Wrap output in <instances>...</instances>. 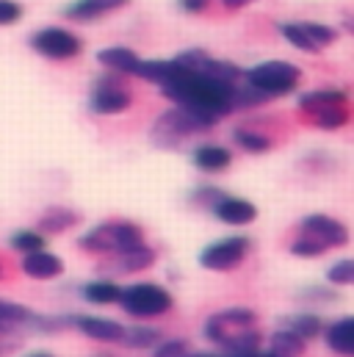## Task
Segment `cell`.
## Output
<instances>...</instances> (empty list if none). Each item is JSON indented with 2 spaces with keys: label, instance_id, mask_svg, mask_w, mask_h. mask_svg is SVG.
I'll list each match as a JSON object with an SVG mask.
<instances>
[{
  "label": "cell",
  "instance_id": "obj_1",
  "mask_svg": "<svg viewBox=\"0 0 354 357\" xmlns=\"http://www.w3.org/2000/svg\"><path fill=\"white\" fill-rule=\"evenodd\" d=\"M236 89H238V84L188 70L177 59H172V70L161 81V91L175 105H183V108H188V111H194L210 122L236 111Z\"/></svg>",
  "mask_w": 354,
  "mask_h": 357
},
{
  "label": "cell",
  "instance_id": "obj_2",
  "mask_svg": "<svg viewBox=\"0 0 354 357\" xmlns=\"http://www.w3.org/2000/svg\"><path fill=\"white\" fill-rule=\"evenodd\" d=\"M205 338L224 352H255L261 349L258 316L249 307H227L208 319Z\"/></svg>",
  "mask_w": 354,
  "mask_h": 357
},
{
  "label": "cell",
  "instance_id": "obj_3",
  "mask_svg": "<svg viewBox=\"0 0 354 357\" xmlns=\"http://www.w3.org/2000/svg\"><path fill=\"white\" fill-rule=\"evenodd\" d=\"M141 244H144V233L133 222H102L81 238V247L97 255H122Z\"/></svg>",
  "mask_w": 354,
  "mask_h": 357
},
{
  "label": "cell",
  "instance_id": "obj_4",
  "mask_svg": "<svg viewBox=\"0 0 354 357\" xmlns=\"http://www.w3.org/2000/svg\"><path fill=\"white\" fill-rule=\"evenodd\" d=\"M299 108L324 130H338L349 119L346 94L338 89H316L299 97Z\"/></svg>",
  "mask_w": 354,
  "mask_h": 357
},
{
  "label": "cell",
  "instance_id": "obj_5",
  "mask_svg": "<svg viewBox=\"0 0 354 357\" xmlns=\"http://www.w3.org/2000/svg\"><path fill=\"white\" fill-rule=\"evenodd\" d=\"M119 305L133 319H155L172 310V294L155 282H136L130 288H122Z\"/></svg>",
  "mask_w": 354,
  "mask_h": 357
},
{
  "label": "cell",
  "instance_id": "obj_6",
  "mask_svg": "<svg viewBox=\"0 0 354 357\" xmlns=\"http://www.w3.org/2000/svg\"><path fill=\"white\" fill-rule=\"evenodd\" d=\"M216 122L183 108V105H175L172 111H167L155 125H153V142L161 144V147H175L177 142L194 136V133H202V130H210Z\"/></svg>",
  "mask_w": 354,
  "mask_h": 357
},
{
  "label": "cell",
  "instance_id": "obj_7",
  "mask_svg": "<svg viewBox=\"0 0 354 357\" xmlns=\"http://www.w3.org/2000/svg\"><path fill=\"white\" fill-rule=\"evenodd\" d=\"M244 78H247V86L261 91L263 97H279L299 86L302 70L291 61H266V64L252 67Z\"/></svg>",
  "mask_w": 354,
  "mask_h": 357
},
{
  "label": "cell",
  "instance_id": "obj_8",
  "mask_svg": "<svg viewBox=\"0 0 354 357\" xmlns=\"http://www.w3.org/2000/svg\"><path fill=\"white\" fill-rule=\"evenodd\" d=\"M31 47H33L39 56H45V59L70 61V59H75V56L84 50V42H81L72 31L50 25V28H42V31H36V33L31 36Z\"/></svg>",
  "mask_w": 354,
  "mask_h": 357
},
{
  "label": "cell",
  "instance_id": "obj_9",
  "mask_svg": "<svg viewBox=\"0 0 354 357\" xmlns=\"http://www.w3.org/2000/svg\"><path fill=\"white\" fill-rule=\"evenodd\" d=\"M249 255V238L244 236H230L222 241H213L210 247L202 250L199 264L210 271H230Z\"/></svg>",
  "mask_w": 354,
  "mask_h": 357
},
{
  "label": "cell",
  "instance_id": "obj_10",
  "mask_svg": "<svg viewBox=\"0 0 354 357\" xmlns=\"http://www.w3.org/2000/svg\"><path fill=\"white\" fill-rule=\"evenodd\" d=\"M299 236L310 238L313 244H318L324 252L327 250H335V247H344L349 241V230L332 219V216H324V213H313V216H305L302 225H299Z\"/></svg>",
  "mask_w": 354,
  "mask_h": 357
},
{
  "label": "cell",
  "instance_id": "obj_11",
  "mask_svg": "<svg viewBox=\"0 0 354 357\" xmlns=\"http://www.w3.org/2000/svg\"><path fill=\"white\" fill-rule=\"evenodd\" d=\"M130 102H133L130 91L125 89L122 84H116L114 78H102L94 86L91 100H88V105H91L94 114H122V111L130 108Z\"/></svg>",
  "mask_w": 354,
  "mask_h": 357
},
{
  "label": "cell",
  "instance_id": "obj_12",
  "mask_svg": "<svg viewBox=\"0 0 354 357\" xmlns=\"http://www.w3.org/2000/svg\"><path fill=\"white\" fill-rule=\"evenodd\" d=\"M210 208H213V216L219 222H224V225H249V222L258 219V208L249 199H241V197L219 194V199Z\"/></svg>",
  "mask_w": 354,
  "mask_h": 357
},
{
  "label": "cell",
  "instance_id": "obj_13",
  "mask_svg": "<svg viewBox=\"0 0 354 357\" xmlns=\"http://www.w3.org/2000/svg\"><path fill=\"white\" fill-rule=\"evenodd\" d=\"M75 327L84 335L94 338V341H102V344H119L122 335H125V327L122 324H116L111 319H97V316H81V319H75Z\"/></svg>",
  "mask_w": 354,
  "mask_h": 357
},
{
  "label": "cell",
  "instance_id": "obj_14",
  "mask_svg": "<svg viewBox=\"0 0 354 357\" xmlns=\"http://www.w3.org/2000/svg\"><path fill=\"white\" fill-rule=\"evenodd\" d=\"M22 271L33 280H53L64 271V261L53 252H45V250H36V252H28L22 258Z\"/></svg>",
  "mask_w": 354,
  "mask_h": 357
},
{
  "label": "cell",
  "instance_id": "obj_15",
  "mask_svg": "<svg viewBox=\"0 0 354 357\" xmlns=\"http://www.w3.org/2000/svg\"><path fill=\"white\" fill-rule=\"evenodd\" d=\"M130 0H75L67 6V17L75 20V22H91V20H100L122 6H128Z\"/></svg>",
  "mask_w": 354,
  "mask_h": 357
},
{
  "label": "cell",
  "instance_id": "obj_16",
  "mask_svg": "<svg viewBox=\"0 0 354 357\" xmlns=\"http://www.w3.org/2000/svg\"><path fill=\"white\" fill-rule=\"evenodd\" d=\"M324 341H327V347H330L335 355L354 357V316L330 324V327L324 330Z\"/></svg>",
  "mask_w": 354,
  "mask_h": 357
},
{
  "label": "cell",
  "instance_id": "obj_17",
  "mask_svg": "<svg viewBox=\"0 0 354 357\" xmlns=\"http://www.w3.org/2000/svg\"><path fill=\"white\" fill-rule=\"evenodd\" d=\"M97 61H100L102 67H108L111 73L133 75L136 67H139V61H141V56H136V53L128 50V47H105V50L97 53Z\"/></svg>",
  "mask_w": 354,
  "mask_h": 357
},
{
  "label": "cell",
  "instance_id": "obj_18",
  "mask_svg": "<svg viewBox=\"0 0 354 357\" xmlns=\"http://www.w3.org/2000/svg\"><path fill=\"white\" fill-rule=\"evenodd\" d=\"M230 161H233L230 150L227 147H219V144H205V147H199L194 153V164L202 172H222V169L230 167Z\"/></svg>",
  "mask_w": 354,
  "mask_h": 357
},
{
  "label": "cell",
  "instance_id": "obj_19",
  "mask_svg": "<svg viewBox=\"0 0 354 357\" xmlns=\"http://www.w3.org/2000/svg\"><path fill=\"white\" fill-rule=\"evenodd\" d=\"M114 258H116V268L119 271H141V268H150L155 264V252L147 244L133 247V250H128L122 255H114Z\"/></svg>",
  "mask_w": 354,
  "mask_h": 357
},
{
  "label": "cell",
  "instance_id": "obj_20",
  "mask_svg": "<svg viewBox=\"0 0 354 357\" xmlns=\"http://www.w3.org/2000/svg\"><path fill=\"white\" fill-rule=\"evenodd\" d=\"M305 347H307V341L299 338L293 330H279V333L271 335V352L282 357H302Z\"/></svg>",
  "mask_w": 354,
  "mask_h": 357
},
{
  "label": "cell",
  "instance_id": "obj_21",
  "mask_svg": "<svg viewBox=\"0 0 354 357\" xmlns=\"http://www.w3.org/2000/svg\"><path fill=\"white\" fill-rule=\"evenodd\" d=\"M72 225H78V213L70 211V208H50L39 219V230H45V233H64Z\"/></svg>",
  "mask_w": 354,
  "mask_h": 357
},
{
  "label": "cell",
  "instance_id": "obj_22",
  "mask_svg": "<svg viewBox=\"0 0 354 357\" xmlns=\"http://www.w3.org/2000/svg\"><path fill=\"white\" fill-rule=\"evenodd\" d=\"M119 294L122 288L111 280H97V282H88L84 288V296H86L91 305H111V302H119Z\"/></svg>",
  "mask_w": 354,
  "mask_h": 357
},
{
  "label": "cell",
  "instance_id": "obj_23",
  "mask_svg": "<svg viewBox=\"0 0 354 357\" xmlns=\"http://www.w3.org/2000/svg\"><path fill=\"white\" fill-rule=\"evenodd\" d=\"M158 341H161L158 330H153V327H133V330H125L119 344H125L130 349H153Z\"/></svg>",
  "mask_w": 354,
  "mask_h": 357
},
{
  "label": "cell",
  "instance_id": "obj_24",
  "mask_svg": "<svg viewBox=\"0 0 354 357\" xmlns=\"http://www.w3.org/2000/svg\"><path fill=\"white\" fill-rule=\"evenodd\" d=\"M279 33L285 36V42H288V45H293V47H296V50H302V53H321V50L310 42V36L305 33L302 22H282V25H279Z\"/></svg>",
  "mask_w": 354,
  "mask_h": 357
},
{
  "label": "cell",
  "instance_id": "obj_25",
  "mask_svg": "<svg viewBox=\"0 0 354 357\" xmlns=\"http://www.w3.org/2000/svg\"><path fill=\"white\" fill-rule=\"evenodd\" d=\"M302 28H305V33L310 36V42H313L318 50L330 47V45L338 39V31L330 28V25H321V22H302Z\"/></svg>",
  "mask_w": 354,
  "mask_h": 357
},
{
  "label": "cell",
  "instance_id": "obj_26",
  "mask_svg": "<svg viewBox=\"0 0 354 357\" xmlns=\"http://www.w3.org/2000/svg\"><path fill=\"white\" fill-rule=\"evenodd\" d=\"M288 330H293L299 338H305V341H313L318 333H321V319L318 316H296L291 324H288Z\"/></svg>",
  "mask_w": 354,
  "mask_h": 357
},
{
  "label": "cell",
  "instance_id": "obj_27",
  "mask_svg": "<svg viewBox=\"0 0 354 357\" xmlns=\"http://www.w3.org/2000/svg\"><path fill=\"white\" fill-rule=\"evenodd\" d=\"M11 247L20 250L22 255H28V252L45 250V238H42L39 233H33V230H20V233L11 236Z\"/></svg>",
  "mask_w": 354,
  "mask_h": 357
},
{
  "label": "cell",
  "instance_id": "obj_28",
  "mask_svg": "<svg viewBox=\"0 0 354 357\" xmlns=\"http://www.w3.org/2000/svg\"><path fill=\"white\" fill-rule=\"evenodd\" d=\"M236 144H241L247 153H266L271 147V142L263 133H252V130H244V128L236 130Z\"/></svg>",
  "mask_w": 354,
  "mask_h": 357
},
{
  "label": "cell",
  "instance_id": "obj_29",
  "mask_svg": "<svg viewBox=\"0 0 354 357\" xmlns=\"http://www.w3.org/2000/svg\"><path fill=\"white\" fill-rule=\"evenodd\" d=\"M327 280L335 285H354V258L349 261H338L335 266H330Z\"/></svg>",
  "mask_w": 354,
  "mask_h": 357
},
{
  "label": "cell",
  "instance_id": "obj_30",
  "mask_svg": "<svg viewBox=\"0 0 354 357\" xmlns=\"http://www.w3.org/2000/svg\"><path fill=\"white\" fill-rule=\"evenodd\" d=\"M191 347L185 344V341H158L155 347H153V357H191Z\"/></svg>",
  "mask_w": 354,
  "mask_h": 357
},
{
  "label": "cell",
  "instance_id": "obj_31",
  "mask_svg": "<svg viewBox=\"0 0 354 357\" xmlns=\"http://www.w3.org/2000/svg\"><path fill=\"white\" fill-rule=\"evenodd\" d=\"M25 14V8L17 0H0V25H14L20 22Z\"/></svg>",
  "mask_w": 354,
  "mask_h": 357
},
{
  "label": "cell",
  "instance_id": "obj_32",
  "mask_svg": "<svg viewBox=\"0 0 354 357\" xmlns=\"http://www.w3.org/2000/svg\"><path fill=\"white\" fill-rule=\"evenodd\" d=\"M291 252L299 255V258H318V255H324V250H321L318 244H313L310 238H305V236H299V238L291 244Z\"/></svg>",
  "mask_w": 354,
  "mask_h": 357
},
{
  "label": "cell",
  "instance_id": "obj_33",
  "mask_svg": "<svg viewBox=\"0 0 354 357\" xmlns=\"http://www.w3.org/2000/svg\"><path fill=\"white\" fill-rule=\"evenodd\" d=\"M180 6H183L185 11H191V14H199V11L208 8V0H180Z\"/></svg>",
  "mask_w": 354,
  "mask_h": 357
},
{
  "label": "cell",
  "instance_id": "obj_34",
  "mask_svg": "<svg viewBox=\"0 0 354 357\" xmlns=\"http://www.w3.org/2000/svg\"><path fill=\"white\" fill-rule=\"evenodd\" d=\"M222 357H282V355H277V352H261V349H255V352H227V355H222Z\"/></svg>",
  "mask_w": 354,
  "mask_h": 357
},
{
  "label": "cell",
  "instance_id": "obj_35",
  "mask_svg": "<svg viewBox=\"0 0 354 357\" xmlns=\"http://www.w3.org/2000/svg\"><path fill=\"white\" fill-rule=\"evenodd\" d=\"M227 8H244V6H249V3H255V0H222Z\"/></svg>",
  "mask_w": 354,
  "mask_h": 357
},
{
  "label": "cell",
  "instance_id": "obj_36",
  "mask_svg": "<svg viewBox=\"0 0 354 357\" xmlns=\"http://www.w3.org/2000/svg\"><path fill=\"white\" fill-rule=\"evenodd\" d=\"M346 28H349V31H354V17H346Z\"/></svg>",
  "mask_w": 354,
  "mask_h": 357
},
{
  "label": "cell",
  "instance_id": "obj_37",
  "mask_svg": "<svg viewBox=\"0 0 354 357\" xmlns=\"http://www.w3.org/2000/svg\"><path fill=\"white\" fill-rule=\"evenodd\" d=\"M31 357H53V355H47V352H39V355H31Z\"/></svg>",
  "mask_w": 354,
  "mask_h": 357
},
{
  "label": "cell",
  "instance_id": "obj_38",
  "mask_svg": "<svg viewBox=\"0 0 354 357\" xmlns=\"http://www.w3.org/2000/svg\"><path fill=\"white\" fill-rule=\"evenodd\" d=\"M191 357H222V355H191Z\"/></svg>",
  "mask_w": 354,
  "mask_h": 357
},
{
  "label": "cell",
  "instance_id": "obj_39",
  "mask_svg": "<svg viewBox=\"0 0 354 357\" xmlns=\"http://www.w3.org/2000/svg\"><path fill=\"white\" fill-rule=\"evenodd\" d=\"M0 277H3V266H0Z\"/></svg>",
  "mask_w": 354,
  "mask_h": 357
}]
</instances>
